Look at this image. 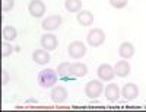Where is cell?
<instances>
[{
  "label": "cell",
  "mask_w": 146,
  "mask_h": 112,
  "mask_svg": "<svg viewBox=\"0 0 146 112\" xmlns=\"http://www.w3.org/2000/svg\"><path fill=\"white\" fill-rule=\"evenodd\" d=\"M28 12L34 18H41L45 13V5L41 0H31L29 5H28Z\"/></svg>",
  "instance_id": "7"
},
{
  "label": "cell",
  "mask_w": 146,
  "mask_h": 112,
  "mask_svg": "<svg viewBox=\"0 0 146 112\" xmlns=\"http://www.w3.org/2000/svg\"><path fill=\"white\" fill-rule=\"evenodd\" d=\"M104 93H105V98L108 99L110 102H117L120 99V95H121V90L118 88V84L115 83H110L108 86L104 88Z\"/></svg>",
  "instance_id": "9"
},
{
  "label": "cell",
  "mask_w": 146,
  "mask_h": 112,
  "mask_svg": "<svg viewBox=\"0 0 146 112\" xmlns=\"http://www.w3.org/2000/svg\"><path fill=\"white\" fill-rule=\"evenodd\" d=\"M9 80H10L9 73H7L6 70H2V84H3V86H6V84L9 83Z\"/></svg>",
  "instance_id": "23"
},
{
  "label": "cell",
  "mask_w": 146,
  "mask_h": 112,
  "mask_svg": "<svg viewBox=\"0 0 146 112\" xmlns=\"http://www.w3.org/2000/svg\"><path fill=\"white\" fill-rule=\"evenodd\" d=\"M63 19L60 15H51V16H47L42 23H41V26L44 31H56L57 28H60V25H62Z\"/></svg>",
  "instance_id": "6"
},
{
  "label": "cell",
  "mask_w": 146,
  "mask_h": 112,
  "mask_svg": "<svg viewBox=\"0 0 146 112\" xmlns=\"http://www.w3.org/2000/svg\"><path fill=\"white\" fill-rule=\"evenodd\" d=\"M12 53H13V45H10L7 41H3V44H2V57L6 58Z\"/></svg>",
  "instance_id": "20"
},
{
  "label": "cell",
  "mask_w": 146,
  "mask_h": 112,
  "mask_svg": "<svg viewBox=\"0 0 146 112\" xmlns=\"http://www.w3.org/2000/svg\"><path fill=\"white\" fill-rule=\"evenodd\" d=\"M41 47L44 49H47V51H54L58 47V40L53 34H44L41 36Z\"/></svg>",
  "instance_id": "8"
},
{
  "label": "cell",
  "mask_w": 146,
  "mask_h": 112,
  "mask_svg": "<svg viewBox=\"0 0 146 112\" xmlns=\"http://www.w3.org/2000/svg\"><path fill=\"white\" fill-rule=\"evenodd\" d=\"M67 53H69L70 58L78 60V58H82L86 54V47H85V44L82 41H73L67 47Z\"/></svg>",
  "instance_id": "4"
},
{
  "label": "cell",
  "mask_w": 146,
  "mask_h": 112,
  "mask_svg": "<svg viewBox=\"0 0 146 112\" xmlns=\"http://www.w3.org/2000/svg\"><path fill=\"white\" fill-rule=\"evenodd\" d=\"M118 54L123 60L131 58L133 55H135V47H133L131 42H123L118 47Z\"/></svg>",
  "instance_id": "15"
},
{
  "label": "cell",
  "mask_w": 146,
  "mask_h": 112,
  "mask_svg": "<svg viewBox=\"0 0 146 112\" xmlns=\"http://www.w3.org/2000/svg\"><path fill=\"white\" fill-rule=\"evenodd\" d=\"M64 7L67 12H70V13H79L80 9H82V0H66L64 3Z\"/></svg>",
  "instance_id": "19"
},
{
  "label": "cell",
  "mask_w": 146,
  "mask_h": 112,
  "mask_svg": "<svg viewBox=\"0 0 146 112\" xmlns=\"http://www.w3.org/2000/svg\"><path fill=\"white\" fill-rule=\"evenodd\" d=\"M121 93H123V98L126 99V101H135V99L139 96V88L135 83H126L123 86Z\"/></svg>",
  "instance_id": "11"
},
{
  "label": "cell",
  "mask_w": 146,
  "mask_h": 112,
  "mask_svg": "<svg viewBox=\"0 0 146 112\" xmlns=\"http://www.w3.org/2000/svg\"><path fill=\"white\" fill-rule=\"evenodd\" d=\"M32 60L35 61L36 64L40 66H45L50 63V51H47L44 48H38L32 53Z\"/></svg>",
  "instance_id": "10"
},
{
  "label": "cell",
  "mask_w": 146,
  "mask_h": 112,
  "mask_svg": "<svg viewBox=\"0 0 146 112\" xmlns=\"http://www.w3.org/2000/svg\"><path fill=\"white\" fill-rule=\"evenodd\" d=\"M86 73H88V66L85 63H80V61L72 63V77L80 79L83 76H86Z\"/></svg>",
  "instance_id": "14"
},
{
  "label": "cell",
  "mask_w": 146,
  "mask_h": 112,
  "mask_svg": "<svg viewBox=\"0 0 146 112\" xmlns=\"http://www.w3.org/2000/svg\"><path fill=\"white\" fill-rule=\"evenodd\" d=\"M114 70H115V76L118 77H127L130 74V64L127 60H120L115 63L114 66Z\"/></svg>",
  "instance_id": "13"
},
{
  "label": "cell",
  "mask_w": 146,
  "mask_h": 112,
  "mask_svg": "<svg viewBox=\"0 0 146 112\" xmlns=\"http://www.w3.org/2000/svg\"><path fill=\"white\" fill-rule=\"evenodd\" d=\"M105 41V32L100 28H94L86 35V42L89 47H100Z\"/></svg>",
  "instance_id": "3"
},
{
  "label": "cell",
  "mask_w": 146,
  "mask_h": 112,
  "mask_svg": "<svg viewBox=\"0 0 146 112\" xmlns=\"http://www.w3.org/2000/svg\"><path fill=\"white\" fill-rule=\"evenodd\" d=\"M127 3H129V0H110V5L114 9H123L127 6Z\"/></svg>",
  "instance_id": "21"
},
{
  "label": "cell",
  "mask_w": 146,
  "mask_h": 112,
  "mask_svg": "<svg viewBox=\"0 0 146 112\" xmlns=\"http://www.w3.org/2000/svg\"><path fill=\"white\" fill-rule=\"evenodd\" d=\"M78 23L82 26H91L94 23V15L89 10H80L78 13Z\"/></svg>",
  "instance_id": "16"
},
{
  "label": "cell",
  "mask_w": 146,
  "mask_h": 112,
  "mask_svg": "<svg viewBox=\"0 0 146 112\" xmlns=\"http://www.w3.org/2000/svg\"><path fill=\"white\" fill-rule=\"evenodd\" d=\"M96 74H98L100 80H102V82H111L114 79V76H115V70L108 63H102L98 67V70H96Z\"/></svg>",
  "instance_id": "5"
},
{
  "label": "cell",
  "mask_w": 146,
  "mask_h": 112,
  "mask_svg": "<svg viewBox=\"0 0 146 112\" xmlns=\"http://www.w3.org/2000/svg\"><path fill=\"white\" fill-rule=\"evenodd\" d=\"M15 6V0H2V12H10Z\"/></svg>",
  "instance_id": "22"
},
{
  "label": "cell",
  "mask_w": 146,
  "mask_h": 112,
  "mask_svg": "<svg viewBox=\"0 0 146 112\" xmlns=\"http://www.w3.org/2000/svg\"><path fill=\"white\" fill-rule=\"evenodd\" d=\"M67 99V89L64 86H54L51 92V101L54 103H63Z\"/></svg>",
  "instance_id": "12"
},
{
  "label": "cell",
  "mask_w": 146,
  "mask_h": 112,
  "mask_svg": "<svg viewBox=\"0 0 146 112\" xmlns=\"http://www.w3.org/2000/svg\"><path fill=\"white\" fill-rule=\"evenodd\" d=\"M58 82V73L53 69H45L38 73V84L42 89H50Z\"/></svg>",
  "instance_id": "1"
},
{
  "label": "cell",
  "mask_w": 146,
  "mask_h": 112,
  "mask_svg": "<svg viewBox=\"0 0 146 112\" xmlns=\"http://www.w3.org/2000/svg\"><path fill=\"white\" fill-rule=\"evenodd\" d=\"M56 70H57L58 76L62 77V79H69V77H72V63H69V61L60 63Z\"/></svg>",
  "instance_id": "17"
},
{
  "label": "cell",
  "mask_w": 146,
  "mask_h": 112,
  "mask_svg": "<svg viewBox=\"0 0 146 112\" xmlns=\"http://www.w3.org/2000/svg\"><path fill=\"white\" fill-rule=\"evenodd\" d=\"M2 36H3V41L10 42V41L16 40V36H18V31H16V28H15V26H10V25H7V26H5V28H3V31H2Z\"/></svg>",
  "instance_id": "18"
},
{
  "label": "cell",
  "mask_w": 146,
  "mask_h": 112,
  "mask_svg": "<svg viewBox=\"0 0 146 112\" xmlns=\"http://www.w3.org/2000/svg\"><path fill=\"white\" fill-rule=\"evenodd\" d=\"M104 92V84L102 80H91L86 83L85 86V95H86L89 99H96L100 98V95Z\"/></svg>",
  "instance_id": "2"
}]
</instances>
